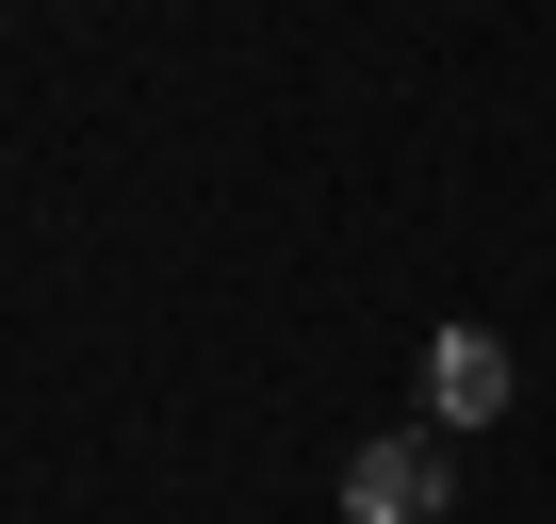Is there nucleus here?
Instances as JSON below:
<instances>
[{
	"label": "nucleus",
	"mask_w": 556,
	"mask_h": 524,
	"mask_svg": "<svg viewBox=\"0 0 556 524\" xmlns=\"http://www.w3.org/2000/svg\"><path fill=\"white\" fill-rule=\"evenodd\" d=\"M442 508H458V442H442V426L344 442V524H442Z\"/></svg>",
	"instance_id": "1"
},
{
	"label": "nucleus",
	"mask_w": 556,
	"mask_h": 524,
	"mask_svg": "<svg viewBox=\"0 0 556 524\" xmlns=\"http://www.w3.org/2000/svg\"><path fill=\"white\" fill-rule=\"evenodd\" d=\"M491 410H507V345H491V328H442V345H426V426L458 442V426H491Z\"/></svg>",
	"instance_id": "2"
}]
</instances>
